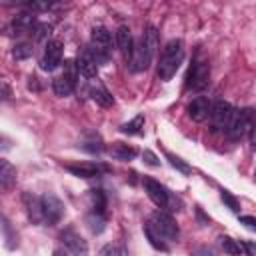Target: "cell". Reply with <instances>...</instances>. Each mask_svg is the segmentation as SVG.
Returning a JSON list of instances; mask_svg holds the SVG:
<instances>
[{
  "label": "cell",
  "mask_w": 256,
  "mask_h": 256,
  "mask_svg": "<svg viewBox=\"0 0 256 256\" xmlns=\"http://www.w3.org/2000/svg\"><path fill=\"white\" fill-rule=\"evenodd\" d=\"M90 52L96 58L98 66L108 64L110 56H112V36L104 26H94L92 34H90V44H88Z\"/></svg>",
  "instance_id": "3957f363"
},
{
  "label": "cell",
  "mask_w": 256,
  "mask_h": 256,
  "mask_svg": "<svg viewBox=\"0 0 256 256\" xmlns=\"http://www.w3.org/2000/svg\"><path fill=\"white\" fill-rule=\"evenodd\" d=\"M76 66H78V72H80L84 78H96V74H98L96 58H94V54L90 52V48H88V46H84V48H80V50H78Z\"/></svg>",
  "instance_id": "4fadbf2b"
},
{
  "label": "cell",
  "mask_w": 256,
  "mask_h": 256,
  "mask_svg": "<svg viewBox=\"0 0 256 256\" xmlns=\"http://www.w3.org/2000/svg\"><path fill=\"white\" fill-rule=\"evenodd\" d=\"M12 28L16 34H26V32H34L36 28V20L32 14H18L14 20H12Z\"/></svg>",
  "instance_id": "ffe728a7"
},
{
  "label": "cell",
  "mask_w": 256,
  "mask_h": 256,
  "mask_svg": "<svg viewBox=\"0 0 256 256\" xmlns=\"http://www.w3.org/2000/svg\"><path fill=\"white\" fill-rule=\"evenodd\" d=\"M62 52H64V46L60 40H48L46 46H44V54L40 58V68L44 72H52L56 70L60 64H62Z\"/></svg>",
  "instance_id": "8fae6325"
},
{
  "label": "cell",
  "mask_w": 256,
  "mask_h": 256,
  "mask_svg": "<svg viewBox=\"0 0 256 256\" xmlns=\"http://www.w3.org/2000/svg\"><path fill=\"white\" fill-rule=\"evenodd\" d=\"M220 244H222V250L228 254V256H240V244L238 240L230 238V236H220Z\"/></svg>",
  "instance_id": "83f0119b"
},
{
  "label": "cell",
  "mask_w": 256,
  "mask_h": 256,
  "mask_svg": "<svg viewBox=\"0 0 256 256\" xmlns=\"http://www.w3.org/2000/svg\"><path fill=\"white\" fill-rule=\"evenodd\" d=\"M256 126V114L252 108H242V110H234L226 136L230 140H242L244 136H248Z\"/></svg>",
  "instance_id": "7a4b0ae2"
},
{
  "label": "cell",
  "mask_w": 256,
  "mask_h": 256,
  "mask_svg": "<svg viewBox=\"0 0 256 256\" xmlns=\"http://www.w3.org/2000/svg\"><path fill=\"white\" fill-rule=\"evenodd\" d=\"M40 202H42V214H44V222L54 226L62 220L64 216V204L62 200L54 194V192H44L40 196Z\"/></svg>",
  "instance_id": "30bf717a"
},
{
  "label": "cell",
  "mask_w": 256,
  "mask_h": 256,
  "mask_svg": "<svg viewBox=\"0 0 256 256\" xmlns=\"http://www.w3.org/2000/svg\"><path fill=\"white\" fill-rule=\"evenodd\" d=\"M164 156H166V160L170 162V166H172V168H176L178 172H182V174H186V176L192 172V168H190V166H188L180 156H176V154H172V152H168V150L164 152Z\"/></svg>",
  "instance_id": "4316f807"
},
{
  "label": "cell",
  "mask_w": 256,
  "mask_h": 256,
  "mask_svg": "<svg viewBox=\"0 0 256 256\" xmlns=\"http://www.w3.org/2000/svg\"><path fill=\"white\" fill-rule=\"evenodd\" d=\"M16 180V168L8 162V160H2L0 162V184L2 188H10Z\"/></svg>",
  "instance_id": "7402d4cb"
},
{
  "label": "cell",
  "mask_w": 256,
  "mask_h": 256,
  "mask_svg": "<svg viewBox=\"0 0 256 256\" xmlns=\"http://www.w3.org/2000/svg\"><path fill=\"white\" fill-rule=\"evenodd\" d=\"M50 32H52V26L50 24H36V28H34V38L40 42V40H46L48 36H50Z\"/></svg>",
  "instance_id": "d6a6232c"
},
{
  "label": "cell",
  "mask_w": 256,
  "mask_h": 256,
  "mask_svg": "<svg viewBox=\"0 0 256 256\" xmlns=\"http://www.w3.org/2000/svg\"><path fill=\"white\" fill-rule=\"evenodd\" d=\"M2 234H4V246L8 250H12V248L18 246V236L12 232V226H10V222L6 218H2Z\"/></svg>",
  "instance_id": "484cf974"
},
{
  "label": "cell",
  "mask_w": 256,
  "mask_h": 256,
  "mask_svg": "<svg viewBox=\"0 0 256 256\" xmlns=\"http://www.w3.org/2000/svg\"><path fill=\"white\" fill-rule=\"evenodd\" d=\"M148 224H150L166 242H174V240L178 238V224H176V220H174L168 212H164V210H160V208H158L156 212H152Z\"/></svg>",
  "instance_id": "8992f818"
},
{
  "label": "cell",
  "mask_w": 256,
  "mask_h": 256,
  "mask_svg": "<svg viewBox=\"0 0 256 256\" xmlns=\"http://www.w3.org/2000/svg\"><path fill=\"white\" fill-rule=\"evenodd\" d=\"M88 198H90V208H92V212H104V208H106V196H104L102 190H96V188L90 190Z\"/></svg>",
  "instance_id": "d4e9b609"
},
{
  "label": "cell",
  "mask_w": 256,
  "mask_h": 256,
  "mask_svg": "<svg viewBox=\"0 0 256 256\" xmlns=\"http://www.w3.org/2000/svg\"><path fill=\"white\" fill-rule=\"evenodd\" d=\"M142 38H144V40H146V44L156 52V48H158V32H156V28H154L152 24H148V26H146V30H144Z\"/></svg>",
  "instance_id": "1f68e13d"
},
{
  "label": "cell",
  "mask_w": 256,
  "mask_h": 256,
  "mask_svg": "<svg viewBox=\"0 0 256 256\" xmlns=\"http://www.w3.org/2000/svg\"><path fill=\"white\" fill-rule=\"evenodd\" d=\"M78 74H80V72H78L76 62H74V60H66L62 74L52 80V90H54V94H56V96H62V98H64V96H70V94L74 92V88H76V78H78Z\"/></svg>",
  "instance_id": "277c9868"
},
{
  "label": "cell",
  "mask_w": 256,
  "mask_h": 256,
  "mask_svg": "<svg viewBox=\"0 0 256 256\" xmlns=\"http://www.w3.org/2000/svg\"><path fill=\"white\" fill-rule=\"evenodd\" d=\"M142 158H144V162H146L148 166H154V168L160 166V160L156 158V154H154L152 150H144V152H142Z\"/></svg>",
  "instance_id": "e575fe53"
},
{
  "label": "cell",
  "mask_w": 256,
  "mask_h": 256,
  "mask_svg": "<svg viewBox=\"0 0 256 256\" xmlns=\"http://www.w3.org/2000/svg\"><path fill=\"white\" fill-rule=\"evenodd\" d=\"M232 104L226 102V100H216L212 104V110H210V126L214 132H226L228 130V124H230V118H232Z\"/></svg>",
  "instance_id": "9c48e42d"
},
{
  "label": "cell",
  "mask_w": 256,
  "mask_h": 256,
  "mask_svg": "<svg viewBox=\"0 0 256 256\" xmlns=\"http://www.w3.org/2000/svg\"><path fill=\"white\" fill-rule=\"evenodd\" d=\"M152 56H154V50L146 44V40L140 36L134 40V48H132V54L128 58V70L130 72H144L150 62H152Z\"/></svg>",
  "instance_id": "52a82bcc"
},
{
  "label": "cell",
  "mask_w": 256,
  "mask_h": 256,
  "mask_svg": "<svg viewBox=\"0 0 256 256\" xmlns=\"http://www.w3.org/2000/svg\"><path fill=\"white\" fill-rule=\"evenodd\" d=\"M84 222H86V226H88V230L92 234H100L106 228V216H104V212H92L90 210L84 216Z\"/></svg>",
  "instance_id": "44dd1931"
},
{
  "label": "cell",
  "mask_w": 256,
  "mask_h": 256,
  "mask_svg": "<svg viewBox=\"0 0 256 256\" xmlns=\"http://www.w3.org/2000/svg\"><path fill=\"white\" fill-rule=\"evenodd\" d=\"M238 222L244 224L248 230H254V232H256V218H254V216H240Z\"/></svg>",
  "instance_id": "d590c367"
},
{
  "label": "cell",
  "mask_w": 256,
  "mask_h": 256,
  "mask_svg": "<svg viewBox=\"0 0 256 256\" xmlns=\"http://www.w3.org/2000/svg\"><path fill=\"white\" fill-rule=\"evenodd\" d=\"M108 154L116 160H122V162H128V160H134L138 150L134 146H128L124 142H112V146H108Z\"/></svg>",
  "instance_id": "2e32d148"
},
{
  "label": "cell",
  "mask_w": 256,
  "mask_h": 256,
  "mask_svg": "<svg viewBox=\"0 0 256 256\" xmlns=\"http://www.w3.org/2000/svg\"><path fill=\"white\" fill-rule=\"evenodd\" d=\"M144 192L148 194V198L160 208V210H164V208H170V210H178L176 208V198L168 192V188L166 186H162L158 180H154V178H144Z\"/></svg>",
  "instance_id": "5b68a950"
},
{
  "label": "cell",
  "mask_w": 256,
  "mask_h": 256,
  "mask_svg": "<svg viewBox=\"0 0 256 256\" xmlns=\"http://www.w3.org/2000/svg\"><path fill=\"white\" fill-rule=\"evenodd\" d=\"M66 170L78 178H94L100 174V166L90 164V162H80V164H68Z\"/></svg>",
  "instance_id": "ac0fdd59"
},
{
  "label": "cell",
  "mask_w": 256,
  "mask_h": 256,
  "mask_svg": "<svg viewBox=\"0 0 256 256\" xmlns=\"http://www.w3.org/2000/svg\"><path fill=\"white\" fill-rule=\"evenodd\" d=\"M24 204H26L28 218H30L34 224L44 222V214H42V202H40V198H36V196H32L30 192H26V194H24Z\"/></svg>",
  "instance_id": "e0dca14e"
},
{
  "label": "cell",
  "mask_w": 256,
  "mask_h": 256,
  "mask_svg": "<svg viewBox=\"0 0 256 256\" xmlns=\"http://www.w3.org/2000/svg\"><path fill=\"white\" fill-rule=\"evenodd\" d=\"M12 54H14L16 60H26V58L32 56V44H28V42H20V44L14 46Z\"/></svg>",
  "instance_id": "4dcf8cb0"
},
{
  "label": "cell",
  "mask_w": 256,
  "mask_h": 256,
  "mask_svg": "<svg viewBox=\"0 0 256 256\" xmlns=\"http://www.w3.org/2000/svg\"><path fill=\"white\" fill-rule=\"evenodd\" d=\"M238 244H240V248L244 250L246 256H256V242H252V240H238Z\"/></svg>",
  "instance_id": "836d02e7"
},
{
  "label": "cell",
  "mask_w": 256,
  "mask_h": 256,
  "mask_svg": "<svg viewBox=\"0 0 256 256\" xmlns=\"http://www.w3.org/2000/svg\"><path fill=\"white\" fill-rule=\"evenodd\" d=\"M220 200L226 204V208L228 210H232V212H240V202H238V198L234 196V194H230L228 190H220Z\"/></svg>",
  "instance_id": "f546056e"
},
{
  "label": "cell",
  "mask_w": 256,
  "mask_h": 256,
  "mask_svg": "<svg viewBox=\"0 0 256 256\" xmlns=\"http://www.w3.org/2000/svg\"><path fill=\"white\" fill-rule=\"evenodd\" d=\"M52 256H68V252H66V250H62V248H56V250L52 252Z\"/></svg>",
  "instance_id": "8d00e7d4"
},
{
  "label": "cell",
  "mask_w": 256,
  "mask_h": 256,
  "mask_svg": "<svg viewBox=\"0 0 256 256\" xmlns=\"http://www.w3.org/2000/svg\"><path fill=\"white\" fill-rule=\"evenodd\" d=\"M88 96H90L96 104H100V106H104V108H108V106L114 104L112 94H110L102 84H92V86L88 88Z\"/></svg>",
  "instance_id": "d6986e66"
},
{
  "label": "cell",
  "mask_w": 256,
  "mask_h": 256,
  "mask_svg": "<svg viewBox=\"0 0 256 256\" xmlns=\"http://www.w3.org/2000/svg\"><path fill=\"white\" fill-rule=\"evenodd\" d=\"M252 150L256 152V126H254V130H252Z\"/></svg>",
  "instance_id": "74e56055"
},
{
  "label": "cell",
  "mask_w": 256,
  "mask_h": 256,
  "mask_svg": "<svg viewBox=\"0 0 256 256\" xmlns=\"http://www.w3.org/2000/svg\"><path fill=\"white\" fill-rule=\"evenodd\" d=\"M98 256H128V252H126V248L122 246V244H106V246H102L100 248V252H98Z\"/></svg>",
  "instance_id": "f1b7e54d"
},
{
  "label": "cell",
  "mask_w": 256,
  "mask_h": 256,
  "mask_svg": "<svg viewBox=\"0 0 256 256\" xmlns=\"http://www.w3.org/2000/svg\"><path fill=\"white\" fill-rule=\"evenodd\" d=\"M182 60H184V44H182V40L172 38L170 42H166V46L162 48V54H160V62H158L160 80H164V82L172 80V76L180 68Z\"/></svg>",
  "instance_id": "6da1fadb"
},
{
  "label": "cell",
  "mask_w": 256,
  "mask_h": 256,
  "mask_svg": "<svg viewBox=\"0 0 256 256\" xmlns=\"http://www.w3.org/2000/svg\"><path fill=\"white\" fill-rule=\"evenodd\" d=\"M142 128H144V116L138 114V116L132 118L130 122L122 124V126H120V132H122V134H128V136H136V134H142V132H144Z\"/></svg>",
  "instance_id": "cb8c5ba5"
},
{
  "label": "cell",
  "mask_w": 256,
  "mask_h": 256,
  "mask_svg": "<svg viewBox=\"0 0 256 256\" xmlns=\"http://www.w3.org/2000/svg\"><path fill=\"white\" fill-rule=\"evenodd\" d=\"M144 234H146V238H148V242L152 244V248H156V250H162V252H168V244H166V240L146 222L144 224Z\"/></svg>",
  "instance_id": "603a6c76"
},
{
  "label": "cell",
  "mask_w": 256,
  "mask_h": 256,
  "mask_svg": "<svg viewBox=\"0 0 256 256\" xmlns=\"http://www.w3.org/2000/svg\"><path fill=\"white\" fill-rule=\"evenodd\" d=\"M60 242L74 256H86L88 254V242L76 230H72V228H66V230L60 232Z\"/></svg>",
  "instance_id": "7c38bea8"
},
{
  "label": "cell",
  "mask_w": 256,
  "mask_h": 256,
  "mask_svg": "<svg viewBox=\"0 0 256 256\" xmlns=\"http://www.w3.org/2000/svg\"><path fill=\"white\" fill-rule=\"evenodd\" d=\"M116 46H118V50L122 52V56L128 62V58L132 54V48H134V38H132V32H130L128 26H120L116 30Z\"/></svg>",
  "instance_id": "9a60e30c"
},
{
  "label": "cell",
  "mask_w": 256,
  "mask_h": 256,
  "mask_svg": "<svg viewBox=\"0 0 256 256\" xmlns=\"http://www.w3.org/2000/svg\"><path fill=\"white\" fill-rule=\"evenodd\" d=\"M210 80V64L206 60H194L186 74V90H204Z\"/></svg>",
  "instance_id": "ba28073f"
},
{
  "label": "cell",
  "mask_w": 256,
  "mask_h": 256,
  "mask_svg": "<svg viewBox=\"0 0 256 256\" xmlns=\"http://www.w3.org/2000/svg\"><path fill=\"white\" fill-rule=\"evenodd\" d=\"M210 110H212V104H210V100L206 96H196L188 104V116L194 122H204L210 116Z\"/></svg>",
  "instance_id": "5bb4252c"
}]
</instances>
